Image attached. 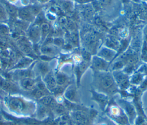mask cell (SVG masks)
Instances as JSON below:
<instances>
[{
	"label": "cell",
	"instance_id": "1",
	"mask_svg": "<svg viewBox=\"0 0 147 125\" xmlns=\"http://www.w3.org/2000/svg\"><path fill=\"white\" fill-rule=\"evenodd\" d=\"M5 104L11 111L19 113H30L36 108L33 101L28 100L25 97L9 96L6 97Z\"/></svg>",
	"mask_w": 147,
	"mask_h": 125
},
{
	"label": "cell",
	"instance_id": "2",
	"mask_svg": "<svg viewBox=\"0 0 147 125\" xmlns=\"http://www.w3.org/2000/svg\"><path fill=\"white\" fill-rule=\"evenodd\" d=\"M99 84L102 89L109 91L113 89L114 85L112 77L107 73H103L99 76Z\"/></svg>",
	"mask_w": 147,
	"mask_h": 125
},
{
	"label": "cell",
	"instance_id": "3",
	"mask_svg": "<svg viewBox=\"0 0 147 125\" xmlns=\"http://www.w3.org/2000/svg\"><path fill=\"white\" fill-rule=\"evenodd\" d=\"M28 36L34 43H37L41 39L40 26L38 24H34L28 29Z\"/></svg>",
	"mask_w": 147,
	"mask_h": 125
},
{
	"label": "cell",
	"instance_id": "4",
	"mask_svg": "<svg viewBox=\"0 0 147 125\" xmlns=\"http://www.w3.org/2000/svg\"><path fill=\"white\" fill-rule=\"evenodd\" d=\"M18 16L21 20L28 22H31L35 20L34 16L30 12L29 8L27 7L22 8L18 10Z\"/></svg>",
	"mask_w": 147,
	"mask_h": 125
},
{
	"label": "cell",
	"instance_id": "5",
	"mask_svg": "<svg viewBox=\"0 0 147 125\" xmlns=\"http://www.w3.org/2000/svg\"><path fill=\"white\" fill-rule=\"evenodd\" d=\"M20 85L24 90H32L36 86V80L33 78H24L20 79Z\"/></svg>",
	"mask_w": 147,
	"mask_h": 125
},
{
	"label": "cell",
	"instance_id": "6",
	"mask_svg": "<svg viewBox=\"0 0 147 125\" xmlns=\"http://www.w3.org/2000/svg\"><path fill=\"white\" fill-rule=\"evenodd\" d=\"M44 82L48 90H53L56 88V81L55 77L50 71L44 77Z\"/></svg>",
	"mask_w": 147,
	"mask_h": 125
},
{
	"label": "cell",
	"instance_id": "7",
	"mask_svg": "<svg viewBox=\"0 0 147 125\" xmlns=\"http://www.w3.org/2000/svg\"><path fill=\"white\" fill-rule=\"evenodd\" d=\"M40 103L45 107H53L55 106V101L53 99L48 96H45L40 99Z\"/></svg>",
	"mask_w": 147,
	"mask_h": 125
},
{
	"label": "cell",
	"instance_id": "8",
	"mask_svg": "<svg viewBox=\"0 0 147 125\" xmlns=\"http://www.w3.org/2000/svg\"><path fill=\"white\" fill-rule=\"evenodd\" d=\"M93 65L95 68L99 70H102L105 69L106 67V63L103 59L96 58H94L93 59Z\"/></svg>",
	"mask_w": 147,
	"mask_h": 125
},
{
	"label": "cell",
	"instance_id": "9",
	"mask_svg": "<svg viewBox=\"0 0 147 125\" xmlns=\"http://www.w3.org/2000/svg\"><path fill=\"white\" fill-rule=\"evenodd\" d=\"M37 68L40 73V74L42 75V76L44 77L47 73L49 72V66L48 65L46 62H40L38 63Z\"/></svg>",
	"mask_w": 147,
	"mask_h": 125
},
{
	"label": "cell",
	"instance_id": "10",
	"mask_svg": "<svg viewBox=\"0 0 147 125\" xmlns=\"http://www.w3.org/2000/svg\"><path fill=\"white\" fill-rule=\"evenodd\" d=\"M5 9L7 14H9L10 16L16 17V16H18V10L13 5L10 4H7L5 6Z\"/></svg>",
	"mask_w": 147,
	"mask_h": 125
},
{
	"label": "cell",
	"instance_id": "11",
	"mask_svg": "<svg viewBox=\"0 0 147 125\" xmlns=\"http://www.w3.org/2000/svg\"><path fill=\"white\" fill-rule=\"evenodd\" d=\"M49 25L46 22H42L40 25V30H41V39H44L47 35H48L49 31Z\"/></svg>",
	"mask_w": 147,
	"mask_h": 125
},
{
	"label": "cell",
	"instance_id": "12",
	"mask_svg": "<svg viewBox=\"0 0 147 125\" xmlns=\"http://www.w3.org/2000/svg\"><path fill=\"white\" fill-rule=\"evenodd\" d=\"M114 54V51L106 48L102 50L100 52V55L107 60H110L113 56Z\"/></svg>",
	"mask_w": 147,
	"mask_h": 125
},
{
	"label": "cell",
	"instance_id": "13",
	"mask_svg": "<svg viewBox=\"0 0 147 125\" xmlns=\"http://www.w3.org/2000/svg\"><path fill=\"white\" fill-rule=\"evenodd\" d=\"M0 84H1V86H2V88L3 89H4L6 90H8L9 92H10L11 90L14 91V90H15L17 89L16 87L14 85H13V84H11L9 82H7L6 81L3 80L0 82Z\"/></svg>",
	"mask_w": 147,
	"mask_h": 125
},
{
	"label": "cell",
	"instance_id": "14",
	"mask_svg": "<svg viewBox=\"0 0 147 125\" xmlns=\"http://www.w3.org/2000/svg\"><path fill=\"white\" fill-rule=\"evenodd\" d=\"M33 60L29 58H22L18 63L17 66H16V67L17 68H20V69H22L25 67L27 65H29Z\"/></svg>",
	"mask_w": 147,
	"mask_h": 125
},
{
	"label": "cell",
	"instance_id": "15",
	"mask_svg": "<svg viewBox=\"0 0 147 125\" xmlns=\"http://www.w3.org/2000/svg\"><path fill=\"white\" fill-rule=\"evenodd\" d=\"M41 52L45 55H50L55 52V49L52 46L45 45L41 48Z\"/></svg>",
	"mask_w": 147,
	"mask_h": 125
},
{
	"label": "cell",
	"instance_id": "16",
	"mask_svg": "<svg viewBox=\"0 0 147 125\" xmlns=\"http://www.w3.org/2000/svg\"><path fill=\"white\" fill-rule=\"evenodd\" d=\"M7 19V13L5 7L0 4V22H3Z\"/></svg>",
	"mask_w": 147,
	"mask_h": 125
},
{
	"label": "cell",
	"instance_id": "17",
	"mask_svg": "<svg viewBox=\"0 0 147 125\" xmlns=\"http://www.w3.org/2000/svg\"><path fill=\"white\" fill-rule=\"evenodd\" d=\"M55 79H56V84L60 85L65 84L67 81V78H66L65 75L64 74H61V73L57 74L55 77Z\"/></svg>",
	"mask_w": 147,
	"mask_h": 125
},
{
	"label": "cell",
	"instance_id": "18",
	"mask_svg": "<svg viewBox=\"0 0 147 125\" xmlns=\"http://www.w3.org/2000/svg\"><path fill=\"white\" fill-rule=\"evenodd\" d=\"M29 23L28 22H26L22 20H20L19 21L16 22V23L15 24V25L17 28H19V29H27L28 28V26H29Z\"/></svg>",
	"mask_w": 147,
	"mask_h": 125
}]
</instances>
